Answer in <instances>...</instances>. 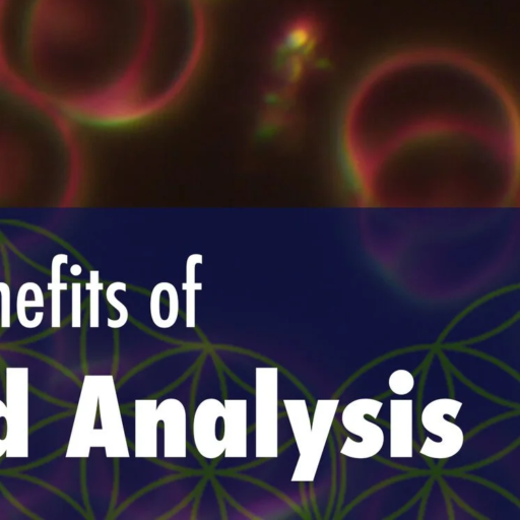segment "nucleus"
<instances>
[{"instance_id": "obj_1", "label": "nucleus", "mask_w": 520, "mask_h": 520, "mask_svg": "<svg viewBox=\"0 0 520 520\" xmlns=\"http://www.w3.org/2000/svg\"><path fill=\"white\" fill-rule=\"evenodd\" d=\"M118 421L112 377L86 376L65 457L88 458L93 447H105L109 457Z\"/></svg>"}, {"instance_id": "obj_2", "label": "nucleus", "mask_w": 520, "mask_h": 520, "mask_svg": "<svg viewBox=\"0 0 520 520\" xmlns=\"http://www.w3.org/2000/svg\"><path fill=\"white\" fill-rule=\"evenodd\" d=\"M463 407V403L452 399H439L430 403L422 413V424L424 428L441 438L435 442L426 438L420 450L422 455L434 460H445L453 457L463 447L465 435L458 426L444 419L445 415L457 419Z\"/></svg>"}, {"instance_id": "obj_3", "label": "nucleus", "mask_w": 520, "mask_h": 520, "mask_svg": "<svg viewBox=\"0 0 520 520\" xmlns=\"http://www.w3.org/2000/svg\"><path fill=\"white\" fill-rule=\"evenodd\" d=\"M7 458H29V368H7Z\"/></svg>"}, {"instance_id": "obj_4", "label": "nucleus", "mask_w": 520, "mask_h": 520, "mask_svg": "<svg viewBox=\"0 0 520 520\" xmlns=\"http://www.w3.org/2000/svg\"><path fill=\"white\" fill-rule=\"evenodd\" d=\"M383 404L373 399H360L346 407L342 415L344 427L352 434L362 438L356 442L348 437L341 453L351 459H370L376 455L384 445V433L382 429L365 419L366 415L375 420L382 409Z\"/></svg>"}, {"instance_id": "obj_5", "label": "nucleus", "mask_w": 520, "mask_h": 520, "mask_svg": "<svg viewBox=\"0 0 520 520\" xmlns=\"http://www.w3.org/2000/svg\"><path fill=\"white\" fill-rule=\"evenodd\" d=\"M339 404V400H320L317 402L311 426L310 446L305 457L298 462L293 481L312 482L314 480Z\"/></svg>"}, {"instance_id": "obj_6", "label": "nucleus", "mask_w": 520, "mask_h": 520, "mask_svg": "<svg viewBox=\"0 0 520 520\" xmlns=\"http://www.w3.org/2000/svg\"><path fill=\"white\" fill-rule=\"evenodd\" d=\"M390 458H413V401H390Z\"/></svg>"}, {"instance_id": "obj_7", "label": "nucleus", "mask_w": 520, "mask_h": 520, "mask_svg": "<svg viewBox=\"0 0 520 520\" xmlns=\"http://www.w3.org/2000/svg\"><path fill=\"white\" fill-rule=\"evenodd\" d=\"M291 425L294 431L296 442L300 452V459L302 460L307 453L311 436V422L308 414V409L305 401H286L285 402Z\"/></svg>"}, {"instance_id": "obj_8", "label": "nucleus", "mask_w": 520, "mask_h": 520, "mask_svg": "<svg viewBox=\"0 0 520 520\" xmlns=\"http://www.w3.org/2000/svg\"><path fill=\"white\" fill-rule=\"evenodd\" d=\"M64 264H69V256L67 254L54 256L51 265V283L48 284V290L52 292L51 327L53 329L61 327V291L68 290V284L61 283V266Z\"/></svg>"}, {"instance_id": "obj_9", "label": "nucleus", "mask_w": 520, "mask_h": 520, "mask_svg": "<svg viewBox=\"0 0 520 520\" xmlns=\"http://www.w3.org/2000/svg\"><path fill=\"white\" fill-rule=\"evenodd\" d=\"M45 306L44 295L41 288L35 283L24 284L18 293L17 316L24 328L28 308H41Z\"/></svg>"}, {"instance_id": "obj_10", "label": "nucleus", "mask_w": 520, "mask_h": 520, "mask_svg": "<svg viewBox=\"0 0 520 520\" xmlns=\"http://www.w3.org/2000/svg\"><path fill=\"white\" fill-rule=\"evenodd\" d=\"M388 385L393 393L399 396L410 394L415 386L413 375L407 370H397L388 379Z\"/></svg>"}, {"instance_id": "obj_11", "label": "nucleus", "mask_w": 520, "mask_h": 520, "mask_svg": "<svg viewBox=\"0 0 520 520\" xmlns=\"http://www.w3.org/2000/svg\"><path fill=\"white\" fill-rule=\"evenodd\" d=\"M102 285H99L97 272H92L91 283L87 285V290L91 292L90 302V327L92 329L99 328V290Z\"/></svg>"}, {"instance_id": "obj_12", "label": "nucleus", "mask_w": 520, "mask_h": 520, "mask_svg": "<svg viewBox=\"0 0 520 520\" xmlns=\"http://www.w3.org/2000/svg\"><path fill=\"white\" fill-rule=\"evenodd\" d=\"M0 295H2V328L11 329V289L8 284L0 282Z\"/></svg>"}, {"instance_id": "obj_13", "label": "nucleus", "mask_w": 520, "mask_h": 520, "mask_svg": "<svg viewBox=\"0 0 520 520\" xmlns=\"http://www.w3.org/2000/svg\"><path fill=\"white\" fill-rule=\"evenodd\" d=\"M8 409L7 405L0 401V459L6 455L9 445L8 439Z\"/></svg>"}, {"instance_id": "obj_14", "label": "nucleus", "mask_w": 520, "mask_h": 520, "mask_svg": "<svg viewBox=\"0 0 520 520\" xmlns=\"http://www.w3.org/2000/svg\"><path fill=\"white\" fill-rule=\"evenodd\" d=\"M81 284H73L72 289V327L73 329H80L82 327V297Z\"/></svg>"}, {"instance_id": "obj_15", "label": "nucleus", "mask_w": 520, "mask_h": 520, "mask_svg": "<svg viewBox=\"0 0 520 520\" xmlns=\"http://www.w3.org/2000/svg\"><path fill=\"white\" fill-rule=\"evenodd\" d=\"M107 298H108V301L113 305L115 306L116 308L119 309V307H123L121 304H119L117 302V300L114 298V294H113V286H111L108 290V293H107ZM120 310V309H119ZM121 316H122V313H121V310H120V319H121ZM120 319L119 320H116V321H108V327L111 328V329H118L119 328V322H120Z\"/></svg>"}, {"instance_id": "obj_16", "label": "nucleus", "mask_w": 520, "mask_h": 520, "mask_svg": "<svg viewBox=\"0 0 520 520\" xmlns=\"http://www.w3.org/2000/svg\"><path fill=\"white\" fill-rule=\"evenodd\" d=\"M71 273H72V275H74V276H79V275H81V273H82V269L80 268V266H74V267L71 269Z\"/></svg>"}]
</instances>
